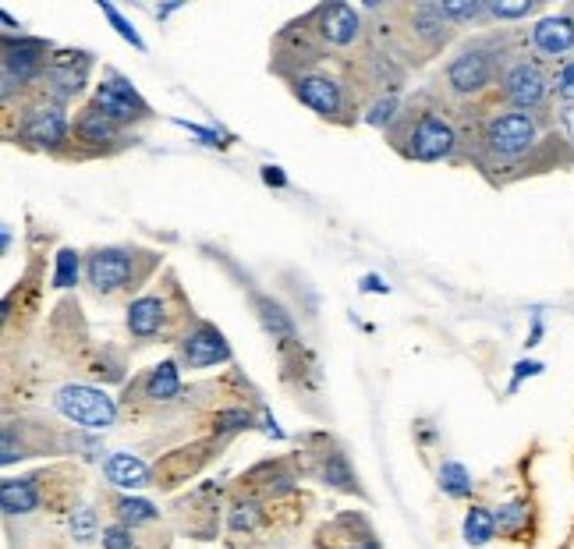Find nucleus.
<instances>
[{
  "instance_id": "nucleus-1",
  "label": "nucleus",
  "mask_w": 574,
  "mask_h": 549,
  "mask_svg": "<svg viewBox=\"0 0 574 549\" xmlns=\"http://www.w3.org/2000/svg\"><path fill=\"white\" fill-rule=\"evenodd\" d=\"M390 139L401 149L408 160H450L458 153V132L454 124L433 107H408L397 114V121L390 124Z\"/></svg>"
},
{
  "instance_id": "nucleus-2",
  "label": "nucleus",
  "mask_w": 574,
  "mask_h": 549,
  "mask_svg": "<svg viewBox=\"0 0 574 549\" xmlns=\"http://www.w3.org/2000/svg\"><path fill=\"white\" fill-rule=\"evenodd\" d=\"M543 146V128L536 114L525 110H497L482 124V153L493 163H521Z\"/></svg>"
},
{
  "instance_id": "nucleus-3",
  "label": "nucleus",
  "mask_w": 574,
  "mask_h": 549,
  "mask_svg": "<svg viewBox=\"0 0 574 549\" xmlns=\"http://www.w3.org/2000/svg\"><path fill=\"white\" fill-rule=\"evenodd\" d=\"M504 57L493 39H475L465 50L450 57V64L443 68V89L458 100H472V96L486 93L500 75H504Z\"/></svg>"
},
{
  "instance_id": "nucleus-4",
  "label": "nucleus",
  "mask_w": 574,
  "mask_h": 549,
  "mask_svg": "<svg viewBox=\"0 0 574 549\" xmlns=\"http://www.w3.org/2000/svg\"><path fill=\"white\" fill-rule=\"evenodd\" d=\"M156 263H160V259H156L153 252L110 245V248H96V252H89L86 277L100 294H117V291H128V287H139L142 280L153 273Z\"/></svg>"
},
{
  "instance_id": "nucleus-5",
  "label": "nucleus",
  "mask_w": 574,
  "mask_h": 549,
  "mask_svg": "<svg viewBox=\"0 0 574 549\" xmlns=\"http://www.w3.org/2000/svg\"><path fill=\"white\" fill-rule=\"evenodd\" d=\"M500 96L511 110H525L536 114L550 103L553 96V75H546L539 57H514L507 61L504 75H500Z\"/></svg>"
},
{
  "instance_id": "nucleus-6",
  "label": "nucleus",
  "mask_w": 574,
  "mask_h": 549,
  "mask_svg": "<svg viewBox=\"0 0 574 549\" xmlns=\"http://www.w3.org/2000/svg\"><path fill=\"white\" fill-rule=\"evenodd\" d=\"M18 139L32 149H47V153H61L71 142V124L64 114V103H54L47 96H39L18 124Z\"/></svg>"
},
{
  "instance_id": "nucleus-7",
  "label": "nucleus",
  "mask_w": 574,
  "mask_h": 549,
  "mask_svg": "<svg viewBox=\"0 0 574 549\" xmlns=\"http://www.w3.org/2000/svg\"><path fill=\"white\" fill-rule=\"evenodd\" d=\"M54 408L82 429H107L114 426V418H117L114 397H110L107 390L86 387V383H68V387L57 390Z\"/></svg>"
},
{
  "instance_id": "nucleus-8",
  "label": "nucleus",
  "mask_w": 574,
  "mask_h": 549,
  "mask_svg": "<svg viewBox=\"0 0 574 549\" xmlns=\"http://www.w3.org/2000/svg\"><path fill=\"white\" fill-rule=\"evenodd\" d=\"M50 43L32 36H4V103L15 96V86L36 82L50 64Z\"/></svg>"
},
{
  "instance_id": "nucleus-9",
  "label": "nucleus",
  "mask_w": 574,
  "mask_h": 549,
  "mask_svg": "<svg viewBox=\"0 0 574 549\" xmlns=\"http://www.w3.org/2000/svg\"><path fill=\"white\" fill-rule=\"evenodd\" d=\"M291 93L326 121L330 117L344 121V114H348V89L330 71H298V75H291Z\"/></svg>"
},
{
  "instance_id": "nucleus-10",
  "label": "nucleus",
  "mask_w": 574,
  "mask_h": 549,
  "mask_svg": "<svg viewBox=\"0 0 574 549\" xmlns=\"http://www.w3.org/2000/svg\"><path fill=\"white\" fill-rule=\"evenodd\" d=\"M89 68H93V54H86V50H61V54H54L47 71L39 75L43 96L54 103H68L71 96L86 89Z\"/></svg>"
},
{
  "instance_id": "nucleus-11",
  "label": "nucleus",
  "mask_w": 574,
  "mask_h": 549,
  "mask_svg": "<svg viewBox=\"0 0 574 549\" xmlns=\"http://www.w3.org/2000/svg\"><path fill=\"white\" fill-rule=\"evenodd\" d=\"M93 107H100L103 114L117 124H132V121L149 117V103L142 100L139 89H135L125 75H117V71H107V75H103V82L96 86Z\"/></svg>"
},
{
  "instance_id": "nucleus-12",
  "label": "nucleus",
  "mask_w": 574,
  "mask_h": 549,
  "mask_svg": "<svg viewBox=\"0 0 574 549\" xmlns=\"http://www.w3.org/2000/svg\"><path fill=\"white\" fill-rule=\"evenodd\" d=\"M528 47L539 61H567L574 57V11L543 15L528 29Z\"/></svg>"
},
{
  "instance_id": "nucleus-13",
  "label": "nucleus",
  "mask_w": 574,
  "mask_h": 549,
  "mask_svg": "<svg viewBox=\"0 0 574 549\" xmlns=\"http://www.w3.org/2000/svg\"><path fill=\"white\" fill-rule=\"evenodd\" d=\"M312 32L323 39L326 47H355L358 36H362V18L348 8V4H319L309 18H305Z\"/></svg>"
},
{
  "instance_id": "nucleus-14",
  "label": "nucleus",
  "mask_w": 574,
  "mask_h": 549,
  "mask_svg": "<svg viewBox=\"0 0 574 549\" xmlns=\"http://www.w3.org/2000/svg\"><path fill=\"white\" fill-rule=\"evenodd\" d=\"M178 355L188 369H210L217 362L231 358V344L224 341V333L210 323H195L188 333L178 337Z\"/></svg>"
},
{
  "instance_id": "nucleus-15",
  "label": "nucleus",
  "mask_w": 574,
  "mask_h": 549,
  "mask_svg": "<svg viewBox=\"0 0 574 549\" xmlns=\"http://www.w3.org/2000/svg\"><path fill=\"white\" fill-rule=\"evenodd\" d=\"M174 319L178 312H171V298L167 294H142L128 305V330L139 341H153V337H171Z\"/></svg>"
},
{
  "instance_id": "nucleus-16",
  "label": "nucleus",
  "mask_w": 574,
  "mask_h": 549,
  "mask_svg": "<svg viewBox=\"0 0 574 549\" xmlns=\"http://www.w3.org/2000/svg\"><path fill=\"white\" fill-rule=\"evenodd\" d=\"M71 139L86 149H121L128 142L125 124L110 121L100 107H86L78 110L75 124H71Z\"/></svg>"
},
{
  "instance_id": "nucleus-17",
  "label": "nucleus",
  "mask_w": 574,
  "mask_h": 549,
  "mask_svg": "<svg viewBox=\"0 0 574 549\" xmlns=\"http://www.w3.org/2000/svg\"><path fill=\"white\" fill-rule=\"evenodd\" d=\"M103 475H107V482L110 486H117V489H142V486H149V468H146V461H139L135 454H110L107 461H103Z\"/></svg>"
},
{
  "instance_id": "nucleus-18",
  "label": "nucleus",
  "mask_w": 574,
  "mask_h": 549,
  "mask_svg": "<svg viewBox=\"0 0 574 549\" xmlns=\"http://www.w3.org/2000/svg\"><path fill=\"white\" fill-rule=\"evenodd\" d=\"M142 394L149 397V401H174V397L181 394V372H178V362H160L153 365V369L146 372V379H142Z\"/></svg>"
},
{
  "instance_id": "nucleus-19",
  "label": "nucleus",
  "mask_w": 574,
  "mask_h": 549,
  "mask_svg": "<svg viewBox=\"0 0 574 549\" xmlns=\"http://www.w3.org/2000/svg\"><path fill=\"white\" fill-rule=\"evenodd\" d=\"M0 503H4V514H32L39 507V486L36 479H4L0 486Z\"/></svg>"
},
{
  "instance_id": "nucleus-20",
  "label": "nucleus",
  "mask_w": 574,
  "mask_h": 549,
  "mask_svg": "<svg viewBox=\"0 0 574 549\" xmlns=\"http://www.w3.org/2000/svg\"><path fill=\"white\" fill-rule=\"evenodd\" d=\"M412 29L419 39H426L429 47H443L447 43V18H443L440 4H419L412 11Z\"/></svg>"
},
{
  "instance_id": "nucleus-21",
  "label": "nucleus",
  "mask_w": 574,
  "mask_h": 549,
  "mask_svg": "<svg viewBox=\"0 0 574 549\" xmlns=\"http://www.w3.org/2000/svg\"><path fill=\"white\" fill-rule=\"evenodd\" d=\"M532 503L528 500H507L497 507V532L507 535V539H521L532 528Z\"/></svg>"
},
{
  "instance_id": "nucleus-22",
  "label": "nucleus",
  "mask_w": 574,
  "mask_h": 549,
  "mask_svg": "<svg viewBox=\"0 0 574 549\" xmlns=\"http://www.w3.org/2000/svg\"><path fill=\"white\" fill-rule=\"evenodd\" d=\"M316 475L326 482V486H337V489H355V472H351L348 457L341 450H326L319 454V468Z\"/></svg>"
},
{
  "instance_id": "nucleus-23",
  "label": "nucleus",
  "mask_w": 574,
  "mask_h": 549,
  "mask_svg": "<svg viewBox=\"0 0 574 549\" xmlns=\"http://www.w3.org/2000/svg\"><path fill=\"white\" fill-rule=\"evenodd\" d=\"M497 539V511L489 507H472L465 514V542L468 546H486Z\"/></svg>"
},
{
  "instance_id": "nucleus-24",
  "label": "nucleus",
  "mask_w": 574,
  "mask_h": 549,
  "mask_svg": "<svg viewBox=\"0 0 574 549\" xmlns=\"http://www.w3.org/2000/svg\"><path fill=\"white\" fill-rule=\"evenodd\" d=\"M472 475H468V468L461 461H443L440 468V489L447 496H454V500H465V496H472Z\"/></svg>"
},
{
  "instance_id": "nucleus-25",
  "label": "nucleus",
  "mask_w": 574,
  "mask_h": 549,
  "mask_svg": "<svg viewBox=\"0 0 574 549\" xmlns=\"http://www.w3.org/2000/svg\"><path fill=\"white\" fill-rule=\"evenodd\" d=\"M256 309H259V319H263L266 333H273L277 341H295V326H291V319L284 316L280 305H273L270 298H256Z\"/></svg>"
},
{
  "instance_id": "nucleus-26",
  "label": "nucleus",
  "mask_w": 574,
  "mask_h": 549,
  "mask_svg": "<svg viewBox=\"0 0 574 549\" xmlns=\"http://www.w3.org/2000/svg\"><path fill=\"white\" fill-rule=\"evenodd\" d=\"M117 521L128 528H139V525H149L156 521V507L142 496H121L117 500Z\"/></svg>"
},
{
  "instance_id": "nucleus-27",
  "label": "nucleus",
  "mask_w": 574,
  "mask_h": 549,
  "mask_svg": "<svg viewBox=\"0 0 574 549\" xmlns=\"http://www.w3.org/2000/svg\"><path fill=\"white\" fill-rule=\"evenodd\" d=\"M539 11L536 0H493L486 4V15L500 18V22H518V18H532Z\"/></svg>"
},
{
  "instance_id": "nucleus-28",
  "label": "nucleus",
  "mask_w": 574,
  "mask_h": 549,
  "mask_svg": "<svg viewBox=\"0 0 574 549\" xmlns=\"http://www.w3.org/2000/svg\"><path fill=\"white\" fill-rule=\"evenodd\" d=\"M68 528H71V539L75 542H93L96 532H100V521H96L93 507H71Z\"/></svg>"
},
{
  "instance_id": "nucleus-29",
  "label": "nucleus",
  "mask_w": 574,
  "mask_h": 549,
  "mask_svg": "<svg viewBox=\"0 0 574 549\" xmlns=\"http://www.w3.org/2000/svg\"><path fill=\"white\" fill-rule=\"evenodd\" d=\"M227 525H231V532H256L259 525H263V511H259V503L252 500H238L231 507V518H227Z\"/></svg>"
},
{
  "instance_id": "nucleus-30",
  "label": "nucleus",
  "mask_w": 574,
  "mask_h": 549,
  "mask_svg": "<svg viewBox=\"0 0 574 549\" xmlns=\"http://www.w3.org/2000/svg\"><path fill=\"white\" fill-rule=\"evenodd\" d=\"M78 273H82V259H78V252L75 248H61V252H57V266H54V287L78 284Z\"/></svg>"
},
{
  "instance_id": "nucleus-31",
  "label": "nucleus",
  "mask_w": 574,
  "mask_h": 549,
  "mask_svg": "<svg viewBox=\"0 0 574 549\" xmlns=\"http://www.w3.org/2000/svg\"><path fill=\"white\" fill-rule=\"evenodd\" d=\"M553 96H557V103H574V57L560 61L553 71Z\"/></svg>"
},
{
  "instance_id": "nucleus-32",
  "label": "nucleus",
  "mask_w": 574,
  "mask_h": 549,
  "mask_svg": "<svg viewBox=\"0 0 574 549\" xmlns=\"http://www.w3.org/2000/svg\"><path fill=\"white\" fill-rule=\"evenodd\" d=\"M440 11L447 22H472V18L486 15V4H479V0H458V4H450V0H443Z\"/></svg>"
},
{
  "instance_id": "nucleus-33",
  "label": "nucleus",
  "mask_w": 574,
  "mask_h": 549,
  "mask_svg": "<svg viewBox=\"0 0 574 549\" xmlns=\"http://www.w3.org/2000/svg\"><path fill=\"white\" fill-rule=\"evenodd\" d=\"M100 11L110 18V25H114V29H117V36L128 39V43H132L135 50H146V43H142V36H139V32H135V25L128 22V18L121 15V11H117L114 4H103V0H100Z\"/></svg>"
},
{
  "instance_id": "nucleus-34",
  "label": "nucleus",
  "mask_w": 574,
  "mask_h": 549,
  "mask_svg": "<svg viewBox=\"0 0 574 549\" xmlns=\"http://www.w3.org/2000/svg\"><path fill=\"white\" fill-rule=\"evenodd\" d=\"M103 549H139V535L128 525H107L103 528Z\"/></svg>"
},
{
  "instance_id": "nucleus-35",
  "label": "nucleus",
  "mask_w": 574,
  "mask_h": 549,
  "mask_svg": "<svg viewBox=\"0 0 574 549\" xmlns=\"http://www.w3.org/2000/svg\"><path fill=\"white\" fill-rule=\"evenodd\" d=\"M365 121L376 124V128H387L390 121H397V96H383L380 103H373V110H369Z\"/></svg>"
},
{
  "instance_id": "nucleus-36",
  "label": "nucleus",
  "mask_w": 574,
  "mask_h": 549,
  "mask_svg": "<svg viewBox=\"0 0 574 549\" xmlns=\"http://www.w3.org/2000/svg\"><path fill=\"white\" fill-rule=\"evenodd\" d=\"M249 426H252V415L249 411H241V408L220 411L217 415V433H238V429H249Z\"/></svg>"
},
{
  "instance_id": "nucleus-37",
  "label": "nucleus",
  "mask_w": 574,
  "mask_h": 549,
  "mask_svg": "<svg viewBox=\"0 0 574 549\" xmlns=\"http://www.w3.org/2000/svg\"><path fill=\"white\" fill-rule=\"evenodd\" d=\"M557 128H560V135H564V142H571L574 146V103H557Z\"/></svg>"
},
{
  "instance_id": "nucleus-38",
  "label": "nucleus",
  "mask_w": 574,
  "mask_h": 549,
  "mask_svg": "<svg viewBox=\"0 0 574 549\" xmlns=\"http://www.w3.org/2000/svg\"><path fill=\"white\" fill-rule=\"evenodd\" d=\"M539 372H543V362H532V358H525V362H518L514 365V379H511V394L514 390L521 387V383H525L528 376H539Z\"/></svg>"
},
{
  "instance_id": "nucleus-39",
  "label": "nucleus",
  "mask_w": 574,
  "mask_h": 549,
  "mask_svg": "<svg viewBox=\"0 0 574 549\" xmlns=\"http://www.w3.org/2000/svg\"><path fill=\"white\" fill-rule=\"evenodd\" d=\"M178 124H181V128H185V132L199 135L202 146H224V142H220V135H217V132H210V128H199V124H188V121H178Z\"/></svg>"
},
{
  "instance_id": "nucleus-40",
  "label": "nucleus",
  "mask_w": 574,
  "mask_h": 549,
  "mask_svg": "<svg viewBox=\"0 0 574 549\" xmlns=\"http://www.w3.org/2000/svg\"><path fill=\"white\" fill-rule=\"evenodd\" d=\"M263 181H266V185H273V188L287 185V178H284V171H280V167H263Z\"/></svg>"
},
{
  "instance_id": "nucleus-41",
  "label": "nucleus",
  "mask_w": 574,
  "mask_h": 549,
  "mask_svg": "<svg viewBox=\"0 0 574 549\" xmlns=\"http://www.w3.org/2000/svg\"><path fill=\"white\" fill-rule=\"evenodd\" d=\"M543 341V312H536V319H532V333H528V348H536V344Z\"/></svg>"
},
{
  "instance_id": "nucleus-42",
  "label": "nucleus",
  "mask_w": 574,
  "mask_h": 549,
  "mask_svg": "<svg viewBox=\"0 0 574 549\" xmlns=\"http://www.w3.org/2000/svg\"><path fill=\"white\" fill-rule=\"evenodd\" d=\"M344 549H380V542H376L373 535H365V539H351Z\"/></svg>"
},
{
  "instance_id": "nucleus-43",
  "label": "nucleus",
  "mask_w": 574,
  "mask_h": 549,
  "mask_svg": "<svg viewBox=\"0 0 574 549\" xmlns=\"http://www.w3.org/2000/svg\"><path fill=\"white\" fill-rule=\"evenodd\" d=\"M362 291H387V284H383L380 277H365L362 280Z\"/></svg>"
}]
</instances>
